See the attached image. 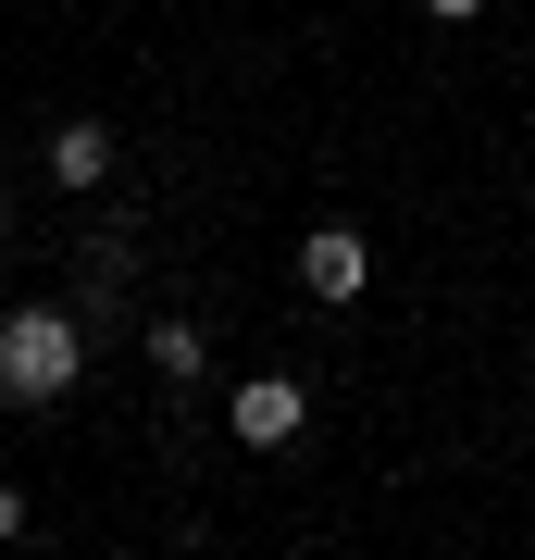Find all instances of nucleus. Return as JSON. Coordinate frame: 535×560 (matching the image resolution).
<instances>
[{
  "instance_id": "f257e3e1",
  "label": "nucleus",
  "mask_w": 535,
  "mask_h": 560,
  "mask_svg": "<svg viewBox=\"0 0 535 560\" xmlns=\"http://www.w3.org/2000/svg\"><path fill=\"white\" fill-rule=\"evenodd\" d=\"M75 374H88V312H62V300H13L0 312V399L13 411L75 399Z\"/></svg>"
},
{
  "instance_id": "f03ea898",
  "label": "nucleus",
  "mask_w": 535,
  "mask_h": 560,
  "mask_svg": "<svg viewBox=\"0 0 535 560\" xmlns=\"http://www.w3.org/2000/svg\"><path fill=\"white\" fill-rule=\"evenodd\" d=\"M299 287H312L324 312H349L361 287H374V249H361L349 224H312V237H299Z\"/></svg>"
},
{
  "instance_id": "7ed1b4c3",
  "label": "nucleus",
  "mask_w": 535,
  "mask_h": 560,
  "mask_svg": "<svg viewBox=\"0 0 535 560\" xmlns=\"http://www.w3.org/2000/svg\"><path fill=\"white\" fill-rule=\"evenodd\" d=\"M312 423V386L299 374H237V448H287Z\"/></svg>"
},
{
  "instance_id": "20e7f679",
  "label": "nucleus",
  "mask_w": 535,
  "mask_h": 560,
  "mask_svg": "<svg viewBox=\"0 0 535 560\" xmlns=\"http://www.w3.org/2000/svg\"><path fill=\"white\" fill-rule=\"evenodd\" d=\"M50 175H62V187H113V125H100V113H75V125L50 138Z\"/></svg>"
},
{
  "instance_id": "39448f33",
  "label": "nucleus",
  "mask_w": 535,
  "mask_h": 560,
  "mask_svg": "<svg viewBox=\"0 0 535 560\" xmlns=\"http://www.w3.org/2000/svg\"><path fill=\"white\" fill-rule=\"evenodd\" d=\"M150 374H162V386H199V374H212L199 324H150Z\"/></svg>"
},
{
  "instance_id": "423d86ee",
  "label": "nucleus",
  "mask_w": 535,
  "mask_h": 560,
  "mask_svg": "<svg viewBox=\"0 0 535 560\" xmlns=\"http://www.w3.org/2000/svg\"><path fill=\"white\" fill-rule=\"evenodd\" d=\"M25 536V486H0V548H13Z\"/></svg>"
},
{
  "instance_id": "0eeeda50",
  "label": "nucleus",
  "mask_w": 535,
  "mask_h": 560,
  "mask_svg": "<svg viewBox=\"0 0 535 560\" xmlns=\"http://www.w3.org/2000/svg\"><path fill=\"white\" fill-rule=\"evenodd\" d=\"M423 13H437V25H474V13H486V0H423Z\"/></svg>"
}]
</instances>
